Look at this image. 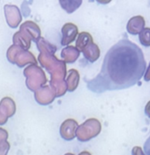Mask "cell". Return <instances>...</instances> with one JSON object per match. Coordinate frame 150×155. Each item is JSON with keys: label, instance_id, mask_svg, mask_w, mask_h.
Masks as SVG:
<instances>
[{"label": "cell", "instance_id": "26", "mask_svg": "<svg viewBox=\"0 0 150 155\" xmlns=\"http://www.w3.org/2000/svg\"><path fill=\"white\" fill-rule=\"evenodd\" d=\"M144 80H145V81H147V82L150 81V63H149V65H148V69H147V72L145 73V75H144Z\"/></svg>", "mask_w": 150, "mask_h": 155}, {"label": "cell", "instance_id": "20", "mask_svg": "<svg viewBox=\"0 0 150 155\" xmlns=\"http://www.w3.org/2000/svg\"><path fill=\"white\" fill-rule=\"evenodd\" d=\"M139 41L144 46H150V27H145L139 33Z\"/></svg>", "mask_w": 150, "mask_h": 155}, {"label": "cell", "instance_id": "11", "mask_svg": "<svg viewBox=\"0 0 150 155\" xmlns=\"http://www.w3.org/2000/svg\"><path fill=\"white\" fill-rule=\"evenodd\" d=\"M146 21L142 15H136L131 17L127 25V30L131 35H138L145 28Z\"/></svg>", "mask_w": 150, "mask_h": 155}, {"label": "cell", "instance_id": "9", "mask_svg": "<svg viewBox=\"0 0 150 155\" xmlns=\"http://www.w3.org/2000/svg\"><path fill=\"white\" fill-rule=\"evenodd\" d=\"M78 35V28L73 23H66L62 27V45H68Z\"/></svg>", "mask_w": 150, "mask_h": 155}, {"label": "cell", "instance_id": "3", "mask_svg": "<svg viewBox=\"0 0 150 155\" xmlns=\"http://www.w3.org/2000/svg\"><path fill=\"white\" fill-rule=\"evenodd\" d=\"M6 57L10 63L16 64L19 67H23L26 64H37V61L31 52L15 45L9 46L6 52Z\"/></svg>", "mask_w": 150, "mask_h": 155}, {"label": "cell", "instance_id": "7", "mask_svg": "<svg viewBox=\"0 0 150 155\" xmlns=\"http://www.w3.org/2000/svg\"><path fill=\"white\" fill-rule=\"evenodd\" d=\"M56 98V94L53 89L49 85H44L35 92L36 101L42 105H47L51 104Z\"/></svg>", "mask_w": 150, "mask_h": 155}, {"label": "cell", "instance_id": "15", "mask_svg": "<svg viewBox=\"0 0 150 155\" xmlns=\"http://www.w3.org/2000/svg\"><path fill=\"white\" fill-rule=\"evenodd\" d=\"M79 80H80V74H79L78 71L76 69H70L67 72L66 78L67 91L68 92L75 91L79 84Z\"/></svg>", "mask_w": 150, "mask_h": 155}, {"label": "cell", "instance_id": "12", "mask_svg": "<svg viewBox=\"0 0 150 155\" xmlns=\"http://www.w3.org/2000/svg\"><path fill=\"white\" fill-rule=\"evenodd\" d=\"M81 52L83 53L85 58L87 61H89L90 63L96 62L100 57V49H99L98 45L97 44H95L94 42L89 44Z\"/></svg>", "mask_w": 150, "mask_h": 155}, {"label": "cell", "instance_id": "17", "mask_svg": "<svg viewBox=\"0 0 150 155\" xmlns=\"http://www.w3.org/2000/svg\"><path fill=\"white\" fill-rule=\"evenodd\" d=\"M92 35L87 32H81L77 35V39L76 41V48L81 52L85 47H87L89 44L93 43Z\"/></svg>", "mask_w": 150, "mask_h": 155}, {"label": "cell", "instance_id": "28", "mask_svg": "<svg viewBox=\"0 0 150 155\" xmlns=\"http://www.w3.org/2000/svg\"><path fill=\"white\" fill-rule=\"evenodd\" d=\"M78 155H91V153H88V152H87V151H84V152L80 153Z\"/></svg>", "mask_w": 150, "mask_h": 155}, {"label": "cell", "instance_id": "13", "mask_svg": "<svg viewBox=\"0 0 150 155\" xmlns=\"http://www.w3.org/2000/svg\"><path fill=\"white\" fill-rule=\"evenodd\" d=\"M13 43L14 45L25 49L28 50L31 46V39L30 37L23 31L19 30L15 33L13 35Z\"/></svg>", "mask_w": 150, "mask_h": 155}, {"label": "cell", "instance_id": "1", "mask_svg": "<svg viewBox=\"0 0 150 155\" xmlns=\"http://www.w3.org/2000/svg\"><path fill=\"white\" fill-rule=\"evenodd\" d=\"M146 60L142 50L133 42L122 39L107 53L100 74L89 87L100 93L133 86L144 75Z\"/></svg>", "mask_w": 150, "mask_h": 155}, {"label": "cell", "instance_id": "16", "mask_svg": "<svg viewBox=\"0 0 150 155\" xmlns=\"http://www.w3.org/2000/svg\"><path fill=\"white\" fill-rule=\"evenodd\" d=\"M0 107L3 109V111L5 113L7 117H12L15 114V103L14 100L10 97H4L0 101Z\"/></svg>", "mask_w": 150, "mask_h": 155}, {"label": "cell", "instance_id": "21", "mask_svg": "<svg viewBox=\"0 0 150 155\" xmlns=\"http://www.w3.org/2000/svg\"><path fill=\"white\" fill-rule=\"evenodd\" d=\"M10 149V144L7 141L0 143V155H6Z\"/></svg>", "mask_w": 150, "mask_h": 155}, {"label": "cell", "instance_id": "19", "mask_svg": "<svg viewBox=\"0 0 150 155\" xmlns=\"http://www.w3.org/2000/svg\"><path fill=\"white\" fill-rule=\"evenodd\" d=\"M59 3L62 5L63 9H65L67 13H72L79 7V5L82 4V1L81 0H60Z\"/></svg>", "mask_w": 150, "mask_h": 155}, {"label": "cell", "instance_id": "2", "mask_svg": "<svg viewBox=\"0 0 150 155\" xmlns=\"http://www.w3.org/2000/svg\"><path fill=\"white\" fill-rule=\"evenodd\" d=\"M37 58L40 64L51 75L50 84L66 81L67 72L66 63L63 60H59L54 54L43 53H40Z\"/></svg>", "mask_w": 150, "mask_h": 155}, {"label": "cell", "instance_id": "14", "mask_svg": "<svg viewBox=\"0 0 150 155\" xmlns=\"http://www.w3.org/2000/svg\"><path fill=\"white\" fill-rule=\"evenodd\" d=\"M79 54L80 52L76 48V46H72V45L66 46L61 52V57L63 58V61L66 64L75 63L79 57Z\"/></svg>", "mask_w": 150, "mask_h": 155}, {"label": "cell", "instance_id": "18", "mask_svg": "<svg viewBox=\"0 0 150 155\" xmlns=\"http://www.w3.org/2000/svg\"><path fill=\"white\" fill-rule=\"evenodd\" d=\"M36 43V47H37V49H38V51L40 53L54 54L56 53V47L54 45L47 42L43 37H40Z\"/></svg>", "mask_w": 150, "mask_h": 155}, {"label": "cell", "instance_id": "10", "mask_svg": "<svg viewBox=\"0 0 150 155\" xmlns=\"http://www.w3.org/2000/svg\"><path fill=\"white\" fill-rule=\"evenodd\" d=\"M20 30L25 32L31 40L36 42L41 37V30L39 26L33 21H26L20 25Z\"/></svg>", "mask_w": 150, "mask_h": 155}, {"label": "cell", "instance_id": "22", "mask_svg": "<svg viewBox=\"0 0 150 155\" xmlns=\"http://www.w3.org/2000/svg\"><path fill=\"white\" fill-rule=\"evenodd\" d=\"M8 120V117L7 115L5 114V113L3 111V109L0 107V125H3L5 124Z\"/></svg>", "mask_w": 150, "mask_h": 155}, {"label": "cell", "instance_id": "5", "mask_svg": "<svg viewBox=\"0 0 150 155\" xmlns=\"http://www.w3.org/2000/svg\"><path fill=\"white\" fill-rule=\"evenodd\" d=\"M101 129V124L97 119L89 118L82 124L78 125L76 136L80 142H87L97 137L100 134Z\"/></svg>", "mask_w": 150, "mask_h": 155}, {"label": "cell", "instance_id": "24", "mask_svg": "<svg viewBox=\"0 0 150 155\" xmlns=\"http://www.w3.org/2000/svg\"><path fill=\"white\" fill-rule=\"evenodd\" d=\"M132 155H146L143 153V150L139 146H135L132 149Z\"/></svg>", "mask_w": 150, "mask_h": 155}, {"label": "cell", "instance_id": "25", "mask_svg": "<svg viewBox=\"0 0 150 155\" xmlns=\"http://www.w3.org/2000/svg\"><path fill=\"white\" fill-rule=\"evenodd\" d=\"M144 153L146 155H150V136L148 138V140L146 141L145 144H144Z\"/></svg>", "mask_w": 150, "mask_h": 155}, {"label": "cell", "instance_id": "27", "mask_svg": "<svg viewBox=\"0 0 150 155\" xmlns=\"http://www.w3.org/2000/svg\"><path fill=\"white\" fill-rule=\"evenodd\" d=\"M145 113H146V114L150 118V101L147 104V105L145 107Z\"/></svg>", "mask_w": 150, "mask_h": 155}, {"label": "cell", "instance_id": "8", "mask_svg": "<svg viewBox=\"0 0 150 155\" xmlns=\"http://www.w3.org/2000/svg\"><path fill=\"white\" fill-rule=\"evenodd\" d=\"M78 127V124L74 119H66L60 126V135L66 141L73 140L76 136V132Z\"/></svg>", "mask_w": 150, "mask_h": 155}, {"label": "cell", "instance_id": "6", "mask_svg": "<svg viewBox=\"0 0 150 155\" xmlns=\"http://www.w3.org/2000/svg\"><path fill=\"white\" fill-rule=\"evenodd\" d=\"M5 15L8 25L16 28L22 21V15L19 8L15 5H5Z\"/></svg>", "mask_w": 150, "mask_h": 155}, {"label": "cell", "instance_id": "29", "mask_svg": "<svg viewBox=\"0 0 150 155\" xmlns=\"http://www.w3.org/2000/svg\"><path fill=\"white\" fill-rule=\"evenodd\" d=\"M65 155H75L74 153H66Z\"/></svg>", "mask_w": 150, "mask_h": 155}, {"label": "cell", "instance_id": "4", "mask_svg": "<svg viewBox=\"0 0 150 155\" xmlns=\"http://www.w3.org/2000/svg\"><path fill=\"white\" fill-rule=\"evenodd\" d=\"M24 75L26 76V84L27 88L33 92H36L46 83V77L43 69L37 64H30L24 70Z\"/></svg>", "mask_w": 150, "mask_h": 155}, {"label": "cell", "instance_id": "23", "mask_svg": "<svg viewBox=\"0 0 150 155\" xmlns=\"http://www.w3.org/2000/svg\"><path fill=\"white\" fill-rule=\"evenodd\" d=\"M7 138H8V133L5 129L0 128V143L5 142Z\"/></svg>", "mask_w": 150, "mask_h": 155}]
</instances>
